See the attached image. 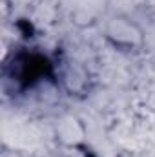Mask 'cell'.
Instances as JSON below:
<instances>
[{"label": "cell", "instance_id": "cell-1", "mask_svg": "<svg viewBox=\"0 0 155 157\" xmlns=\"http://www.w3.org/2000/svg\"><path fill=\"white\" fill-rule=\"evenodd\" d=\"M6 88L15 95H26L40 86L59 84V59L40 48H18L4 66Z\"/></svg>", "mask_w": 155, "mask_h": 157}]
</instances>
